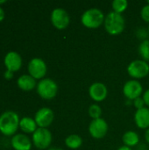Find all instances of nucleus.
<instances>
[{
	"label": "nucleus",
	"instance_id": "nucleus-20",
	"mask_svg": "<svg viewBox=\"0 0 149 150\" xmlns=\"http://www.w3.org/2000/svg\"><path fill=\"white\" fill-rule=\"evenodd\" d=\"M139 54L141 60L148 62H149V40H142L139 46Z\"/></svg>",
	"mask_w": 149,
	"mask_h": 150
},
{
	"label": "nucleus",
	"instance_id": "nucleus-23",
	"mask_svg": "<svg viewBox=\"0 0 149 150\" xmlns=\"http://www.w3.org/2000/svg\"><path fill=\"white\" fill-rule=\"evenodd\" d=\"M141 18L147 22L149 23V4H147L146 5H144L141 11Z\"/></svg>",
	"mask_w": 149,
	"mask_h": 150
},
{
	"label": "nucleus",
	"instance_id": "nucleus-18",
	"mask_svg": "<svg viewBox=\"0 0 149 150\" xmlns=\"http://www.w3.org/2000/svg\"><path fill=\"white\" fill-rule=\"evenodd\" d=\"M37 124L34 120L30 117H24L19 121V127L25 133L30 134L34 133L37 130Z\"/></svg>",
	"mask_w": 149,
	"mask_h": 150
},
{
	"label": "nucleus",
	"instance_id": "nucleus-4",
	"mask_svg": "<svg viewBox=\"0 0 149 150\" xmlns=\"http://www.w3.org/2000/svg\"><path fill=\"white\" fill-rule=\"evenodd\" d=\"M37 92L42 98L50 100L57 95L58 85L53 79L43 78L37 83Z\"/></svg>",
	"mask_w": 149,
	"mask_h": 150
},
{
	"label": "nucleus",
	"instance_id": "nucleus-24",
	"mask_svg": "<svg viewBox=\"0 0 149 150\" xmlns=\"http://www.w3.org/2000/svg\"><path fill=\"white\" fill-rule=\"evenodd\" d=\"M133 106H134L137 110H140V109H142V108L146 107V106H145L146 104H145L144 99H143L142 97H140V98L134 99V100L133 101Z\"/></svg>",
	"mask_w": 149,
	"mask_h": 150
},
{
	"label": "nucleus",
	"instance_id": "nucleus-31",
	"mask_svg": "<svg viewBox=\"0 0 149 150\" xmlns=\"http://www.w3.org/2000/svg\"><path fill=\"white\" fill-rule=\"evenodd\" d=\"M147 4H149V1H148V3H147Z\"/></svg>",
	"mask_w": 149,
	"mask_h": 150
},
{
	"label": "nucleus",
	"instance_id": "nucleus-22",
	"mask_svg": "<svg viewBox=\"0 0 149 150\" xmlns=\"http://www.w3.org/2000/svg\"><path fill=\"white\" fill-rule=\"evenodd\" d=\"M89 115L92 120H96V119H99L101 118L102 115V109L101 107L97 105V104H92L88 110Z\"/></svg>",
	"mask_w": 149,
	"mask_h": 150
},
{
	"label": "nucleus",
	"instance_id": "nucleus-11",
	"mask_svg": "<svg viewBox=\"0 0 149 150\" xmlns=\"http://www.w3.org/2000/svg\"><path fill=\"white\" fill-rule=\"evenodd\" d=\"M54 112L50 108L43 107L40 108L35 113L34 120L39 127L47 128L52 124V122L54 121Z\"/></svg>",
	"mask_w": 149,
	"mask_h": 150
},
{
	"label": "nucleus",
	"instance_id": "nucleus-3",
	"mask_svg": "<svg viewBox=\"0 0 149 150\" xmlns=\"http://www.w3.org/2000/svg\"><path fill=\"white\" fill-rule=\"evenodd\" d=\"M18 115L12 111L4 112L0 116V132L4 135L13 134L19 127Z\"/></svg>",
	"mask_w": 149,
	"mask_h": 150
},
{
	"label": "nucleus",
	"instance_id": "nucleus-10",
	"mask_svg": "<svg viewBox=\"0 0 149 150\" xmlns=\"http://www.w3.org/2000/svg\"><path fill=\"white\" fill-rule=\"evenodd\" d=\"M47 64L40 58H33L28 63V71L34 79H41L47 74Z\"/></svg>",
	"mask_w": 149,
	"mask_h": 150
},
{
	"label": "nucleus",
	"instance_id": "nucleus-32",
	"mask_svg": "<svg viewBox=\"0 0 149 150\" xmlns=\"http://www.w3.org/2000/svg\"><path fill=\"white\" fill-rule=\"evenodd\" d=\"M148 33H149V26H148Z\"/></svg>",
	"mask_w": 149,
	"mask_h": 150
},
{
	"label": "nucleus",
	"instance_id": "nucleus-28",
	"mask_svg": "<svg viewBox=\"0 0 149 150\" xmlns=\"http://www.w3.org/2000/svg\"><path fill=\"white\" fill-rule=\"evenodd\" d=\"M118 150H133L132 148H130V147H127V146H121V147H119Z\"/></svg>",
	"mask_w": 149,
	"mask_h": 150
},
{
	"label": "nucleus",
	"instance_id": "nucleus-21",
	"mask_svg": "<svg viewBox=\"0 0 149 150\" xmlns=\"http://www.w3.org/2000/svg\"><path fill=\"white\" fill-rule=\"evenodd\" d=\"M128 7V2L126 0H114L112 3V11L122 14Z\"/></svg>",
	"mask_w": 149,
	"mask_h": 150
},
{
	"label": "nucleus",
	"instance_id": "nucleus-26",
	"mask_svg": "<svg viewBox=\"0 0 149 150\" xmlns=\"http://www.w3.org/2000/svg\"><path fill=\"white\" fill-rule=\"evenodd\" d=\"M142 98H143V99H144V102H145L146 105L149 108V89H148L146 91H144Z\"/></svg>",
	"mask_w": 149,
	"mask_h": 150
},
{
	"label": "nucleus",
	"instance_id": "nucleus-29",
	"mask_svg": "<svg viewBox=\"0 0 149 150\" xmlns=\"http://www.w3.org/2000/svg\"><path fill=\"white\" fill-rule=\"evenodd\" d=\"M145 140H146V142L149 144V128L147 129V131L145 133Z\"/></svg>",
	"mask_w": 149,
	"mask_h": 150
},
{
	"label": "nucleus",
	"instance_id": "nucleus-14",
	"mask_svg": "<svg viewBox=\"0 0 149 150\" xmlns=\"http://www.w3.org/2000/svg\"><path fill=\"white\" fill-rule=\"evenodd\" d=\"M135 125L141 129L149 128V108L144 107L140 110H136L134 113Z\"/></svg>",
	"mask_w": 149,
	"mask_h": 150
},
{
	"label": "nucleus",
	"instance_id": "nucleus-30",
	"mask_svg": "<svg viewBox=\"0 0 149 150\" xmlns=\"http://www.w3.org/2000/svg\"><path fill=\"white\" fill-rule=\"evenodd\" d=\"M5 2V0H2V1H0V4H3V3H4Z\"/></svg>",
	"mask_w": 149,
	"mask_h": 150
},
{
	"label": "nucleus",
	"instance_id": "nucleus-7",
	"mask_svg": "<svg viewBox=\"0 0 149 150\" xmlns=\"http://www.w3.org/2000/svg\"><path fill=\"white\" fill-rule=\"evenodd\" d=\"M51 22L53 25L58 30L66 29L70 23L69 14L62 8H55L51 13Z\"/></svg>",
	"mask_w": 149,
	"mask_h": 150
},
{
	"label": "nucleus",
	"instance_id": "nucleus-17",
	"mask_svg": "<svg viewBox=\"0 0 149 150\" xmlns=\"http://www.w3.org/2000/svg\"><path fill=\"white\" fill-rule=\"evenodd\" d=\"M18 85L23 91H31L36 86V81L30 75H23L18 79Z\"/></svg>",
	"mask_w": 149,
	"mask_h": 150
},
{
	"label": "nucleus",
	"instance_id": "nucleus-19",
	"mask_svg": "<svg viewBox=\"0 0 149 150\" xmlns=\"http://www.w3.org/2000/svg\"><path fill=\"white\" fill-rule=\"evenodd\" d=\"M65 145L70 149H78L83 145V139L78 134H70L65 139Z\"/></svg>",
	"mask_w": 149,
	"mask_h": 150
},
{
	"label": "nucleus",
	"instance_id": "nucleus-15",
	"mask_svg": "<svg viewBox=\"0 0 149 150\" xmlns=\"http://www.w3.org/2000/svg\"><path fill=\"white\" fill-rule=\"evenodd\" d=\"M11 146L15 150H30L32 148V142L26 135L18 134L12 137Z\"/></svg>",
	"mask_w": 149,
	"mask_h": 150
},
{
	"label": "nucleus",
	"instance_id": "nucleus-8",
	"mask_svg": "<svg viewBox=\"0 0 149 150\" xmlns=\"http://www.w3.org/2000/svg\"><path fill=\"white\" fill-rule=\"evenodd\" d=\"M123 93L127 100L133 101L134 99L141 97L143 93V87L138 80H129L126 82L123 86Z\"/></svg>",
	"mask_w": 149,
	"mask_h": 150
},
{
	"label": "nucleus",
	"instance_id": "nucleus-25",
	"mask_svg": "<svg viewBox=\"0 0 149 150\" xmlns=\"http://www.w3.org/2000/svg\"><path fill=\"white\" fill-rule=\"evenodd\" d=\"M148 33H149L148 31H146L143 27H141V28L137 31V33H136L137 37H138L139 39L142 40H148V39H147V34H148ZM142 40H141V41H142Z\"/></svg>",
	"mask_w": 149,
	"mask_h": 150
},
{
	"label": "nucleus",
	"instance_id": "nucleus-12",
	"mask_svg": "<svg viewBox=\"0 0 149 150\" xmlns=\"http://www.w3.org/2000/svg\"><path fill=\"white\" fill-rule=\"evenodd\" d=\"M89 95L95 102H102L107 98L108 89L105 83L101 82H96L90 86Z\"/></svg>",
	"mask_w": 149,
	"mask_h": 150
},
{
	"label": "nucleus",
	"instance_id": "nucleus-1",
	"mask_svg": "<svg viewBox=\"0 0 149 150\" xmlns=\"http://www.w3.org/2000/svg\"><path fill=\"white\" fill-rule=\"evenodd\" d=\"M105 16L98 8H90L86 10L81 17L82 24L89 29H97L105 22Z\"/></svg>",
	"mask_w": 149,
	"mask_h": 150
},
{
	"label": "nucleus",
	"instance_id": "nucleus-6",
	"mask_svg": "<svg viewBox=\"0 0 149 150\" xmlns=\"http://www.w3.org/2000/svg\"><path fill=\"white\" fill-rule=\"evenodd\" d=\"M32 142L39 149H47L52 142V134L47 128L38 127L32 134Z\"/></svg>",
	"mask_w": 149,
	"mask_h": 150
},
{
	"label": "nucleus",
	"instance_id": "nucleus-5",
	"mask_svg": "<svg viewBox=\"0 0 149 150\" xmlns=\"http://www.w3.org/2000/svg\"><path fill=\"white\" fill-rule=\"evenodd\" d=\"M127 73L134 80L145 78L149 74L148 62L141 59L134 60L127 66Z\"/></svg>",
	"mask_w": 149,
	"mask_h": 150
},
{
	"label": "nucleus",
	"instance_id": "nucleus-27",
	"mask_svg": "<svg viewBox=\"0 0 149 150\" xmlns=\"http://www.w3.org/2000/svg\"><path fill=\"white\" fill-rule=\"evenodd\" d=\"M4 18V11L2 7H0V21H2Z\"/></svg>",
	"mask_w": 149,
	"mask_h": 150
},
{
	"label": "nucleus",
	"instance_id": "nucleus-16",
	"mask_svg": "<svg viewBox=\"0 0 149 150\" xmlns=\"http://www.w3.org/2000/svg\"><path fill=\"white\" fill-rule=\"evenodd\" d=\"M122 142L125 146L133 148L136 147L140 142V136L134 131H126L122 136Z\"/></svg>",
	"mask_w": 149,
	"mask_h": 150
},
{
	"label": "nucleus",
	"instance_id": "nucleus-9",
	"mask_svg": "<svg viewBox=\"0 0 149 150\" xmlns=\"http://www.w3.org/2000/svg\"><path fill=\"white\" fill-rule=\"evenodd\" d=\"M108 132V124L103 118L92 120L89 125V133L94 139L104 138Z\"/></svg>",
	"mask_w": 149,
	"mask_h": 150
},
{
	"label": "nucleus",
	"instance_id": "nucleus-13",
	"mask_svg": "<svg viewBox=\"0 0 149 150\" xmlns=\"http://www.w3.org/2000/svg\"><path fill=\"white\" fill-rule=\"evenodd\" d=\"M4 64L10 72L17 71L22 65V59L18 53L11 51L4 57Z\"/></svg>",
	"mask_w": 149,
	"mask_h": 150
},
{
	"label": "nucleus",
	"instance_id": "nucleus-2",
	"mask_svg": "<svg viewBox=\"0 0 149 150\" xmlns=\"http://www.w3.org/2000/svg\"><path fill=\"white\" fill-rule=\"evenodd\" d=\"M104 25H105V31L109 34L119 35L124 31L126 21L122 14L111 11L105 16Z\"/></svg>",
	"mask_w": 149,
	"mask_h": 150
}]
</instances>
